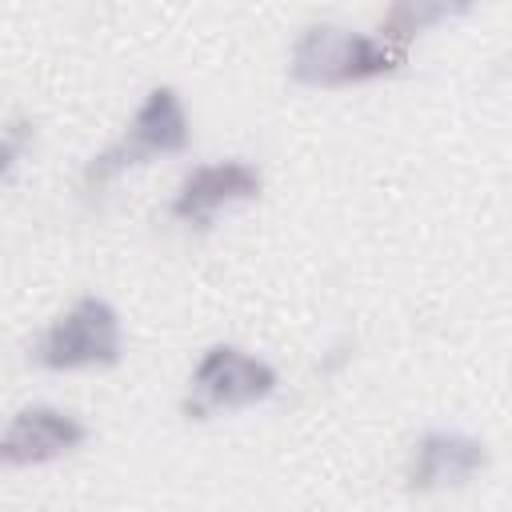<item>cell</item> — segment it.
<instances>
[{
  "instance_id": "5",
  "label": "cell",
  "mask_w": 512,
  "mask_h": 512,
  "mask_svg": "<svg viewBox=\"0 0 512 512\" xmlns=\"http://www.w3.org/2000/svg\"><path fill=\"white\" fill-rule=\"evenodd\" d=\"M264 192V172L252 160L228 156V160H212V164H196L172 192L168 200V216L192 228H212L220 212L236 208V204H252Z\"/></svg>"
},
{
  "instance_id": "1",
  "label": "cell",
  "mask_w": 512,
  "mask_h": 512,
  "mask_svg": "<svg viewBox=\"0 0 512 512\" xmlns=\"http://www.w3.org/2000/svg\"><path fill=\"white\" fill-rule=\"evenodd\" d=\"M404 60V48L388 44L384 36L316 20L296 32L288 52V76L304 88H352L396 76Z\"/></svg>"
},
{
  "instance_id": "6",
  "label": "cell",
  "mask_w": 512,
  "mask_h": 512,
  "mask_svg": "<svg viewBox=\"0 0 512 512\" xmlns=\"http://www.w3.org/2000/svg\"><path fill=\"white\" fill-rule=\"evenodd\" d=\"M84 440H88V424L80 416L52 404H28L8 420L0 436V460L8 468H36L72 456Z\"/></svg>"
},
{
  "instance_id": "2",
  "label": "cell",
  "mask_w": 512,
  "mask_h": 512,
  "mask_svg": "<svg viewBox=\"0 0 512 512\" xmlns=\"http://www.w3.org/2000/svg\"><path fill=\"white\" fill-rule=\"evenodd\" d=\"M188 148H192V124H188V108L180 92L172 84H152L140 108L132 112L128 128L84 164V176H80L84 192H100L128 168H140L160 156H180Z\"/></svg>"
},
{
  "instance_id": "7",
  "label": "cell",
  "mask_w": 512,
  "mask_h": 512,
  "mask_svg": "<svg viewBox=\"0 0 512 512\" xmlns=\"http://www.w3.org/2000/svg\"><path fill=\"white\" fill-rule=\"evenodd\" d=\"M488 468V444L460 428H428L404 464V484L412 492L460 488Z\"/></svg>"
},
{
  "instance_id": "4",
  "label": "cell",
  "mask_w": 512,
  "mask_h": 512,
  "mask_svg": "<svg viewBox=\"0 0 512 512\" xmlns=\"http://www.w3.org/2000/svg\"><path fill=\"white\" fill-rule=\"evenodd\" d=\"M124 356L120 312L100 296L72 300L32 344V360L48 372H80V368H112Z\"/></svg>"
},
{
  "instance_id": "9",
  "label": "cell",
  "mask_w": 512,
  "mask_h": 512,
  "mask_svg": "<svg viewBox=\"0 0 512 512\" xmlns=\"http://www.w3.org/2000/svg\"><path fill=\"white\" fill-rule=\"evenodd\" d=\"M24 148H32V124L24 116H12L4 128V180L16 176V164L24 160Z\"/></svg>"
},
{
  "instance_id": "8",
  "label": "cell",
  "mask_w": 512,
  "mask_h": 512,
  "mask_svg": "<svg viewBox=\"0 0 512 512\" xmlns=\"http://www.w3.org/2000/svg\"><path fill=\"white\" fill-rule=\"evenodd\" d=\"M472 8H476V0H392L388 12L380 16V36L388 44L404 48L420 32H432L448 20H460Z\"/></svg>"
},
{
  "instance_id": "3",
  "label": "cell",
  "mask_w": 512,
  "mask_h": 512,
  "mask_svg": "<svg viewBox=\"0 0 512 512\" xmlns=\"http://www.w3.org/2000/svg\"><path fill=\"white\" fill-rule=\"evenodd\" d=\"M276 388H280V372L264 356L220 340L200 352V360L188 376L180 412L188 420H208L220 412H240V408L264 404L268 396H276Z\"/></svg>"
}]
</instances>
